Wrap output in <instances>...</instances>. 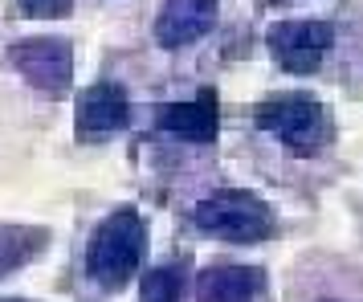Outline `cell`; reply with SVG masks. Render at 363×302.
<instances>
[{
  "label": "cell",
  "instance_id": "6da1fadb",
  "mask_svg": "<svg viewBox=\"0 0 363 302\" xmlns=\"http://www.w3.org/2000/svg\"><path fill=\"white\" fill-rule=\"evenodd\" d=\"M147 257V220L135 204H118L86 241V278L99 290H123Z\"/></svg>",
  "mask_w": 363,
  "mask_h": 302
},
{
  "label": "cell",
  "instance_id": "7a4b0ae2",
  "mask_svg": "<svg viewBox=\"0 0 363 302\" xmlns=\"http://www.w3.org/2000/svg\"><path fill=\"white\" fill-rule=\"evenodd\" d=\"M253 127L274 135L290 155H323L335 143V115L306 90H281L253 106Z\"/></svg>",
  "mask_w": 363,
  "mask_h": 302
},
{
  "label": "cell",
  "instance_id": "3957f363",
  "mask_svg": "<svg viewBox=\"0 0 363 302\" xmlns=\"http://www.w3.org/2000/svg\"><path fill=\"white\" fill-rule=\"evenodd\" d=\"M192 225L213 241H229V245H262L278 233V217L274 208L249 192V188H216L192 208Z\"/></svg>",
  "mask_w": 363,
  "mask_h": 302
},
{
  "label": "cell",
  "instance_id": "277c9868",
  "mask_svg": "<svg viewBox=\"0 0 363 302\" xmlns=\"http://www.w3.org/2000/svg\"><path fill=\"white\" fill-rule=\"evenodd\" d=\"M9 62L25 82L50 94V99H62L69 90V78H74V45L57 33H37V37H21L9 50Z\"/></svg>",
  "mask_w": 363,
  "mask_h": 302
},
{
  "label": "cell",
  "instance_id": "5b68a950",
  "mask_svg": "<svg viewBox=\"0 0 363 302\" xmlns=\"http://www.w3.org/2000/svg\"><path fill=\"white\" fill-rule=\"evenodd\" d=\"M265 45L274 53L278 69L294 74V78H306V74H318V66L327 62L330 45H335V25L327 17H298V21H278Z\"/></svg>",
  "mask_w": 363,
  "mask_h": 302
},
{
  "label": "cell",
  "instance_id": "8992f818",
  "mask_svg": "<svg viewBox=\"0 0 363 302\" xmlns=\"http://www.w3.org/2000/svg\"><path fill=\"white\" fill-rule=\"evenodd\" d=\"M151 115H155V131L188 139V143H213L220 131V106L213 86H204L188 102H160Z\"/></svg>",
  "mask_w": 363,
  "mask_h": 302
},
{
  "label": "cell",
  "instance_id": "52a82bcc",
  "mask_svg": "<svg viewBox=\"0 0 363 302\" xmlns=\"http://www.w3.org/2000/svg\"><path fill=\"white\" fill-rule=\"evenodd\" d=\"M216 9L220 0H160L155 9V45L164 50H184L200 41L204 33H213L216 25Z\"/></svg>",
  "mask_w": 363,
  "mask_h": 302
},
{
  "label": "cell",
  "instance_id": "ba28073f",
  "mask_svg": "<svg viewBox=\"0 0 363 302\" xmlns=\"http://www.w3.org/2000/svg\"><path fill=\"white\" fill-rule=\"evenodd\" d=\"M78 135L82 139H106V135L127 131L131 123V99L118 82H94L82 90L78 111H74Z\"/></svg>",
  "mask_w": 363,
  "mask_h": 302
},
{
  "label": "cell",
  "instance_id": "9c48e42d",
  "mask_svg": "<svg viewBox=\"0 0 363 302\" xmlns=\"http://www.w3.org/2000/svg\"><path fill=\"white\" fill-rule=\"evenodd\" d=\"M269 274L245 262H216L196 278V302H262Z\"/></svg>",
  "mask_w": 363,
  "mask_h": 302
},
{
  "label": "cell",
  "instance_id": "30bf717a",
  "mask_svg": "<svg viewBox=\"0 0 363 302\" xmlns=\"http://www.w3.org/2000/svg\"><path fill=\"white\" fill-rule=\"evenodd\" d=\"M53 233L45 225H17V220H4L0 225V278L25 269L29 262H37L41 253L50 250Z\"/></svg>",
  "mask_w": 363,
  "mask_h": 302
},
{
  "label": "cell",
  "instance_id": "8fae6325",
  "mask_svg": "<svg viewBox=\"0 0 363 302\" xmlns=\"http://www.w3.org/2000/svg\"><path fill=\"white\" fill-rule=\"evenodd\" d=\"M188 286V262H164L151 266L139 278V302H180Z\"/></svg>",
  "mask_w": 363,
  "mask_h": 302
},
{
  "label": "cell",
  "instance_id": "7c38bea8",
  "mask_svg": "<svg viewBox=\"0 0 363 302\" xmlns=\"http://www.w3.org/2000/svg\"><path fill=\"white\" fill-rule=\"evenodd\" d=\"M17 9L25 17L57 21V17H69V13H74V0H17Z\"/></svg>",
  "mask_w": 363,
  "mask_h": 302
},
{
  "label": "cell",
  "instance_id": "4fadbf2b",
  "mask_svg": "<svg viewBox=\"0 0 363 302\" xmlns=\"http://www.w3.org/2000/svg\"><path fill=\"white\" fill-rule=\"evenodd\" d=\"M0 302H33V298H17V294H9V298H0Z\"/></svg>",
  "mask_w": 363,
  "mask_h": 302
},
{
  "label": "cell",
  "instance_id": "5bb4252c",
  "mask_svg": "<svg viewBox=\"0 0 363 302\" xmlns=\"http://www.w3.org/2000/svg\"><path fill=\"white\" fill-rule=\"evenodd\" d=\"M265 4H294V0H265Z\"/></svg>",
  "mask_w": 363,
  "mask_h": 302
},
{
  "label": "cell",
  "instance_id": "9a60e30c",
  "mask_svg": "<svg viewBox=\"0 0 363 302\" xmlns=\"http://www.w3.org/2000/svg\"><path fill=\"white\" fill-rule=\"evenodd\" d=\"M318 302H339V298H318Z\"/></svg>",
  "mask_w": 363,
  "mask_h": 302
}]
</instances>
